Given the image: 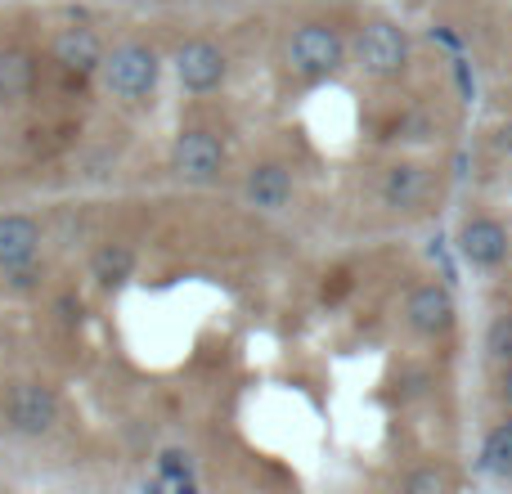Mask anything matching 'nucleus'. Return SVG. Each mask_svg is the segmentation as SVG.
Returning a JSON list of instances; mask_svg holds the SVG:
<instances>
[{
	"label": "nucleus",
	"instance_id": "17",
	"mask_svg": "<svg viewBox=\"0 0 512 494\" xmlns=\"http://www.w3.org/2000/svg\"><path fill=\"white\" fill-rule=\"evenodd\" d=\"M486 351H490V360L512 364V315H499L495 324H490V333H486Z\"/></svg>",
	"mask_w": 512,
	"mask_h": 494
},
{
	"label": "nucleus",
	"instance_id": "11",
	"mask_svg": "<svg viewBox=\"0 0 512 494\" xmlns=\"http://www.w3.org/2000/svg\"><path fill=\"white\" fill-rule=\"evenodd\" d=\"M423 189H427L423 167H414V162H396V167L382 176V203H387L391 212H409V207L423 198Z\"/></svg>",
	"mask_w": 512,
	"mask_h": 494
},
{
	"label": "nucleus",
	"instance_id": "3",
	"mask_svg": "<svg viewBox=\"0 0 512 494\" xmlns=\"http://www.w3.org/2000/svg\"><path fill=\"white\" fill-rule=\"evenodd\" d=\"M355 59H360V68L369 72V77H400L409 63V41L396 23H382L378 18V23H369L360 32Z\"/></svg>",
	"mask_w": 512,
	"mask_h": 494
},
{
	"label": "nucleus",
	"instance_id": "2",
	"mask_svg": "<svg viewBox=\"0 0 512 494\" xmlns=\"http://www.w3.org/2000/svg\"><path fill=\"white\" fill-rule=\"evenodd\" d=\"M288 59L301 77H324V72H333L337 63L346 59V41L333 23H306L292 36Z\"/></svg>",
	"mask_w": 512,
	"mask_h": 494
},
{
	"label": "nucleus",
	"instance_id": "8",
	"mask_svg": "<svg viewBox=\"0 0 512 494\" xmlns=\"http://www.w3.org/2000/svg\"><path fill=\"white\" fill-rule=\"evenodd\" d=\"M459 252H463V261L481 265V270L504 265L508 261V230L495 221V216H472V221H463V230H459Z\"/></svg>",
	"mask_w": 512,
	"mask_h": 494
},
{
	"label": "nucleus",
	"instance_id": "7",
	"mask_svg": "<svg viewBox=\"0 0 512 494\" xmlns=\"http://www.w3.org/2000/svg\"><path fill=\"white\" fill-rule=\"evenodd\" d=\"M176 72H180V86H185V90H194V95H207V90H216L225 81L230 63H225L221 45L189 41V45H180V54H176Z\"/></svg>",
	"mask_w": 512,
	"mask_h": 494
},
{
	"label": "nucleus",
	"instance_id": "14",
	"mask_svg": "<svg viewBox=\"0 0 512 494\" xmlns=\"http://www.w3.org/2000/svg\"><path fill=\"white\" fill-rule=\"evenodd\" d=\"M135 270V252L122 243H108L99 247L95 256H90V274H95V283H104V288H113V283H126Z\"/></svg>",
	"mask_w": 512,
	"mask_h": 494
},
{
	"label": "nucleus",
	"instance_id": "19",
	"mask_svg": "<svg viewBox=\"0 0 512 494\" xmlns=\"http://www.w3.org/2000/svg\"><path fill=\"white\" fill-rule=\"evenodd\" d=\"M405 486L414 490V494H436V490H445V486H450V481H445L436 468H423V472H409V481H405Z\"/></svg>",
	"mask_w": 512,
	"mask_h": 494
},
{
	"label": "nucleus",
	"instance_id": "18",
	"mask_svg": "<svg viewBox=\"0 0 512 494\" xmlns=\"http://www.w3.org/2000/svg\"><path fill=\"white\" fill-rule=\"evenodd\" d=\"M5 283L9 288H32L36 279H41V265H36V256H27V261H14V265H5Z\"/></svg>",
	"mask_w": 512,
	"mask_h": 494
},
{
	"label": "nucleus",
	"instance_id": "10",
	"mask_svg": "<svg viewBox=\"0 0 512 494\" xmlns=\"http://www.w3.org/2000/svg\"><path fill=\"white\" fill-rule=\"evenodd\" d=\"M248 198H252V207H261V212H279V207H288V198H292L288 167H283V162H261V167H252Z\"/></svg>",
	"mask_w": 512,
	"mask_h": 494
},
{
	"label": "nucleus",
	"instance_id": "6",
	"mask_svg": "<svg viewBox=\"0 0 512 494\" xmlns=\"http://www.w3.org/2000/svg\"><path fill=\"white\" fill-rule=\"evenodd\" d=\"M454 315H459V310H454V297H450V288H445V283H423V288H414V292H409V301H405L409 328H414V333H423V337L450 333Z\"/></svg>",
	"mask_w": 512,
	"mask_h": 494
},
{
	"label": "nucleus",
	"instance_id": "12",
	"mask_svg": "<svg viewBox=\"0 0 512 494\" xmlns=\"http://www.w3.org/2000/svg\"><path fill=\"white\" fill-rule=\"evenodd\" d=\"M36 243H41V230L32 216H0V270L36 256Z\"/></svg>",
	"mask_w": 512,
	"mask_h": 494
},
{
	"label": "nucleus",
	"instance_id": "4",
	"mask_svg": "<svg viewBox=\"0 0 512 494\" xmlns=\"http://www.w3.org/2000/svg\"><path fill=\"white\" fill-rule=\"evenodd\" d=\"M9 423L23 436H45L59 423V396L45 382H18L9 391Z\"/></svg>",
	"mask_w": 512,
	"mask_h": 494
},
{
	"label": "nucleus",
	"instance_id": "20",
	"mask_svg": "<svg viewBox=\"0 0 512 494\" xmlns=\"http://www.w3.org/2000/svg\"><path fill=\"white\" fill-rule=\"evenodd\" d=\"M454 77H459L463 99H472V77H468V63H454Z\"/></svg>",
	"mask_w": 512,
	"mask_h": 494
},
{
	"label": "nucleus",
	"instance_id": "13",
	"mask_svg": "<svg viewBox=\"0 0 512 494\" xmlns=\"http://www.w3.org/2000/svg\"><path fill=\"white\" fill-rule=\"evenodd\" d=\"M36 81V59L27 50H0V99H23Z\"/></svg>",
	"mask_w": 512,
	"mask_h": 494
},
{
	"label": "nucleus",
	"instance_id": "15",
	"mask_svg": "<svg viewBox=\"0 0 512 494\" xmlns=\"http://www.w3.org/2000/svg\"><path fill=\"white\" fill-rule=\"evenodd\" d=\"M481 459H486V468L495 472V477L512 481V418H508V423H499L495 432L486 436V445H481Z\"/></svg>",
	"mask_w": 512,
	"mask_h": 494
},
{
	"label": "nucleus",
	"instance_id": "1",
	"mask_svg": "<svg viewBox=\"0 0 512 494\" xmlns=\"http://www.w3.org/2000/svg\"><path fill=\"white\" fill-rule=\"evenodd\" d=\"M104 86L113 90L117 99H126V104L144 99L158 86V54L140 41L117 45L113 54H104Z\"/></svg>",
	"mask_w": 512,
	"mask_h": 494
},
{
	"label": "nucleus",
	"instance_id": "5",
	"mask_svg": "<svg viewBox=\"0 0 512 494\" xmlns=\"http://www.w3.org/2000/svg\"><path fill=\"white\" fill-rule=\"evenodd\" d=\"M171 167H176L180 180L207 185V180H216V176H221V167H225V144L216 140L212 131H185V135L176 140Z\"/></svg>",
	"mask_w": 512,
	"mask_h": 494
},
{
	"label": "nucleus",
	"instance_id": "22",
	"mask_svg": "<svg viewBox=\"0 0 512 494\" xmlns=\"http://www.w3.org/2000/svg\"><path fill=\"white\" fill-rule=\"evenodd\" d=\"M499 149L512 153V122H504V131H499Z\"/></svg>",
	"mask_w": 512,
	"mask_h": 494
},
{
	"label": "nucleus",
	"instance_id": "16",
	"mask_svg": "<svg viewBox=\"0 0 512 494\" xmlns=\"http://www.w3.org/2000/svg\"><path fill=\"white\" fill-rule=\"evenodd\" d=\"M158 472H162V486H167V490H189V486H194V477H189V472H194V468H189V454H180V450L162 454Z\"/></svg>",
	"mask_w": 512,
	"mask_h": 494
},
{
	"label": "nucleus",
	"instance_id": "9",
	"mask_svg": "<svg viewBox=\"0 0 512 494\" xmlns=\"http://www.w3.org/2000/svg\"><path fill=\"white\" fill-rule=\"evenodd\" d=\"M54 63H59L63 72L86 77V72L104 68V41H99L90 27H68V32L54 36Z\"/></svg>",
	"mask_w": 512,
	"mask_h": 494
},
{
	"label": "nucleus",
	"instance_id": "21",
	"mask_svg": "<svg viewBox=\"0 0 512 494\" xmlns=\"http://www.w3.org/2000/svg\"><path fill=\"white\" fill-rule=\"evenodd\" d=\"M499 396H504V405L512 409V364L504 369V382H499Z\"/></svg>",
	"mask_w": 512,
	"mask_h": 494
}]
</instances>
